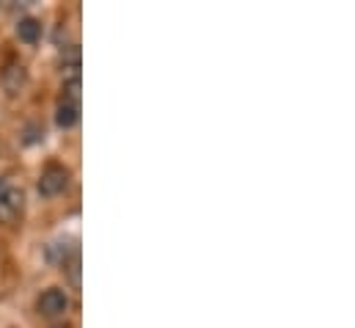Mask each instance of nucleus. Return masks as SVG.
Instances as JSON below:
<instances>
[{
    "label": "nucleus",
    "instance_id": "nucleus-3",
    "mask_svg": "<svg viewBox=\"0 0 355 328\" xmlns=\"http://www.w3.org/2000/svg\"><path fill=\"white\" fill-rule=\"evenodd\" d=\"M19 210H22V191L14 188L11 182L0 180V218L3 221H11Z\"/></svg>",
    "mask_w": 355,
    "mask_h": 328
},
{
    "label": "nucleus",
    "instance_id": "nucleus-4",
    "mask_svg": "<svg viewBox=\"0 0 355 328\" xmlns=\"http://www.w3.org/2000/svg\"><path fill=\"white\" fill-rule=\"evenodd\" d=\"M77 122H80V102L61 99V105H58V110H55V124H58L61 130H72Z\"/></svg>",
    "mask_w": 355,
    "mask_h": 328
},
{
    "label": "nucleus",
    "instance_id": "nucleus-5",
    "mask_svg": "<svg viewBox=\"0 0 355 328\" xmlns=\"http://www.w3.org/2000/svg\"><path fill=\"white\" fill-rule=\"evenodd\" d=\"M17 36H19V41H25V44H36L39 36H41V22H39L36 17H22V19L17 22Z\"/></svg>",
    "mask_w": 355,
    "mask_h": 328
},
{
    "label": "nucleus",
    "instance_id": "nucleus-6",
    "mask_svg": "<svg viewBox=\"0 0 355 328\" xmlns=\"http://www.w3.org/2000/svg\"><path fill=\"white\" fill-rule=\"evenodd\" d=\"M3 83H6V91L8 94H17L25 86V69L22 66H8L3 72Z\"/></svg>",
    "mask_w": 355,
    "mask_h": 328
},
{
    "label": "nucleus",
    "instance_id": "nucleus-2",
    "mask_svg": "<svg viewBox=\"0 0 355 328\" xmlns=\"http://www.w3.org/2000/svg\"><path fill=\"white\" fill-rule=\"evenodd\" d=\"M69 307H72V301H69V296H66L61 287L44 290V293L39 296V301H36V309H39L41 318H61V315L69 312Z\"/></svg>",
    "mask_w": 355,
    "mask_h": 328
},
{
    "label": "nucleus",
    "instance_id": "nucleus-7",
    "mask_svg": "<svg viewBox=\"0 0 355 328\" xmlns=\"http://www.w3.org/2000/svg\"><path fill=\"white\" fill-rule=\"evenodd\" d=\"M52 328H72V326H52Z\"/></svg>",
    "mask_w": 355,
    "mask_h": 328
},
{
    "label": "nucleus",
    "instance_id": "nucleus-1",
    "mask_svg": "<svg viewBox=\"0 0 355 328\" xmlns=\"http://www.w3.org/2000/svg\"><path fill=\"white\" fill-rule=\"evenodd\" d=\"M69 180H72L69 168H64V166H47L41 171V177H39V193L47 196V199H52V196H58V193H64L69 188Z\"/></svg>",
    "mask_w": 355,
    "mask_h": 328
}]
</instances>
